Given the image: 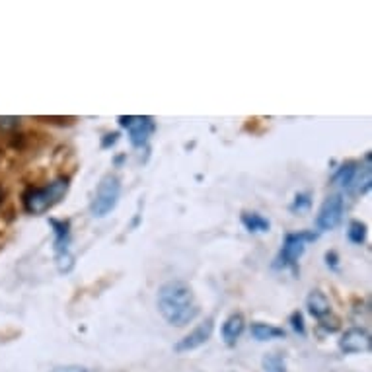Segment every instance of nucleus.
I'll return each mask as SVG.
<instances>
[{
	"label": "nucleus",
	"instance_id": "f257e3e1",
	"mask_svg": "<svg viewBox=\"0 0 372 372\" xmlns=\"http://www.w3.org/2000/svg\"><path fill=\"white\" fill-rule=\"evenodd\" d=\"M156 306H158L160 316L170 326H176V328H186L187 324H191L199 316V306H197L193 289L184 281L164 283L158 289Z\"/></svg>",
	"mask_w": 372,
	"mask_h": 372
},
{
	"label": "nucleus",
	"instance_id": "f03ea898",
	"mask_svg": "<svg viewBox=\"0 0 372 372\" xmlns=\"http://www.w3.org/2000/svg\"><path fill=\"white\" fill-rule=\"evenodd\" d=\"M69 189H71V177L67 176L55 177L47 186L26 187L21 193V207L33 217L45 215L47 211H51L55 205L61 203L69 193Z\"/></svg>",
	"mask_w": 372,
	"mask_h": 372
},
{
	"label": "nucleus",
	"instance_id": "7ed1b4c3",
	"mask_svg": "<svg viewBox=\"0 0 372 372\" xmlns=\"http://www.w3.org/2000/svg\"><path fill=\"white\" fill-rule=\"evenodd\" d=\"M318 236H320V234H318V232H314V230L287 232V234H285V238H283V244H281V249H279V254H277V258L273 259V269H279V271H283V269H289V271H292V275H294V277H299L300 258L304 256L306 246H308L310 242H316Z\"/></svg>",
	"mask_w": 372,
	"mask_h": 372
},
{
	"label": "nucleus",
	"instance_id": "20e7f679",
	"mask_svg": "<svg viewBox=\"0 0 372 372\" xmlns=\"http://www.w3.org/2000/svg\"><path fill=\"white\" fill-rule=\"evenodd\" d=\"M49 227L53 230V254H55V263L61 273H71L74 269V254L73 246V230H71V220L69 218H49Z\"/></svg>",
	"mask_w": 372,
	"mask_h": 372
},
{
	"label": "nucleus",
	"instance_id": "39448f33",
	"mask_svg": "<svg viewBox=\"0 0 372 372\" xmlns=\"http://www.w3.org/2000/svg\"><path fill=\"white\" fill-rule=\"evenodd\" d=\"M121 197V179L115 174H105L100 184L96 186L92 203H90V213L94 218L107 217L119 203Z\"/></svg>",
	"mask_w": 372,
	"mask_h": 372
},
{
	"label": "nucleus",
	"instance_id": "423d86ee",
	"mask_svg": "<svg viewBox=\"0 0 372 372\" xmlns=\"http://www.w3.org/2000/svg\"><path fill=\"white\" fill-rule=\"evenodd\" d=\"M117 123L129 134V143L134 148H146L150 136L156 133V121L152 115H119Z\"/></svg>",
	"mask_w": 372,
	"mask_h": 372
},
{
	"label": "nucleus",
	"instance_id": "0eeeda50",
	"mask_svg": "<svg viewBox=\"0 0 372 372\" xmlns=\"http://www.w3.org/2000/svg\"><path fill=\"white\" fill-rule=\"evenodd\" d=\"M343 213H345V199L342 193H331L324 199L316 215V228L320 232H330L342 224Z\"/></svg>",
	"mask_w": 372,
	"mask_h": 372
},
{
	"label": "nucleus",
	"instance_id": "6e6552de",
	"mask_svg": "<svg viewBox=\"0 0 372 372\" xmlns=\"http://www.w3.org/2000/svg\"><path fill=\"white\" fill-rule=\"evenodd\" d=\"M213 330H215V318L209 316L207 320L203 321V324H199L195 330L191 331V333H187L186 337H181V339L174 345V351L181 355V353L195 351L199 347H203V345L211 339Z\"/></svg>",
	"mask_w": 372,
	"mask_h": 372
},
{
	"label": "nucleus",
	"instance_id": "1a4fd4ad",
	"mask_svg": "<svg viewBox=\"0 0 372 372\" xmlns=\"http://www.w3.org/2000/svg\"><path fill=\"white\" fill-rule=\"evenodd\" d=\"M371 333L364 328H349L339 339V349L345 355H362L371 351Z\"/></svg>",
	"mask_w": 372,
	"mask_h": 372
},
{
	"label": "nucleus",
	"instance_id": "9d476101",
	"mask_svg": "<svg viewBox=\"0 0 372 372\" xmlns=\"http://www.w3.org/2000/svg\"><path fill=\"white\" fill-rule=\"evenodd\" d=\"M246 330V318H244V314H240V312H234V314H230L224 324H222V328H220V335H222V342L227 343V347H236V343L242 337V333Z\"/></svg>",
	"mask_w": 372,
	"mask_h": 372
},
{
	"label": "nucleus",
	"instance_id": "9b49d317",
	"mask_svg": "<svg viewBox=\"0 0 372 372\" xmlns=\"http://www.w3.org/2000/svg\"><path fill=\"white\" fill-rule=\"evenodd\" d=\"M306 308H308V314L312 318H316L318 321H324L331 316L330 299L320 289L310 290V294L306 296Z\"/></svg>",
	"mask_w": 372,
	"mask_h": 372
},
{
	"label": "nucleus",
	"instance_id": "f8f14e48",
	"mask_svg": "<svg viewBox=\"0 0 372 372\" xmlns=\"http://www.w3.org/2000/svg\"><path fill=\"white\" fill-rule=\"evenodd\" d=\"M359 172V162L357 160H345L343 164L335 168L333 176H331V184L333 186H339L342 189L351 191L353 184H355V177Z\"/></svg>",
	"mask_w": 372,
	"mask_h": 372
},
{
	"label": "nucleus",
	"instance_id": "ddd939ff",
	"mask_svg": "<svg viewBox=\"0 0 372 372\" xmlns=\"http://www.w3.org/2000/svg\"><path fill=\"white\" fill-rule=\"evenodd\" d=\"M371 150L364 154V160L362 164H359V172H357V177H355V184H353L351 191H355L357 195H366L371 191L372 187V168H371Z\"/></svg>",
	"mask_w": 372,
	"mask_h": 372
},
{
	"label": "nucleus",
	"instance_id": "4468645a",
	"mask_svg": "<svg viewBox=\"0 0 372 372\" xmlns=\"http://www.w3.org/2000/svg\"><path fill=\"white\" fill-rule=\"evenodd\" d=\"M249 333L256 342H275V339H285L287 337V331L277 326H271L265 321H254Z\"/></svg>",
	"mask_w": 372,
	"mask_h": 372
},
{
	"label": "nucleus",
	"instance_id": "2eb2a0df",
	"mask_svg": "<svg viewBox=\"0 0 372 372\" xmlns=\"http://www.w3.org/2000/svg\"><path fill=\"white\" fill-rule=\"evenodd\" d=\"M240 222H242V227L246 228L249 234H267L269 230H271L269 218L259 215L256 211H244L240 215Z\"/></svg>",
	"mask_w": 372,
	"mask_h": 372
},
{
	"label": "nucleus",
	"instance_id": "dca6fc26",
	"mask_svg": "<svg viewBox=\"0 0 372 372\" xmlns=\"http://www.w3.org/2000/svg\"><path fill=\"white\" fill-rule=\"evenodd\" d=\"M261 366L265 372H287V362H285V355L279 351H271L263 355L261 359Z\"/></svg>",
	"mask_w": 372,
	"mask_h": 372
},
{
	"label": "nucleus",
	"instance_id": "f3484780",
	"mask_svg": "<svg viewBox=\"0 0 372 372\" xmlns=\"http://www.w3.org/2000/svg\"><path fill=\"white\" fill-rule=\"evenodd\" d=\"M366 234H369V228L362 220H351L349 227H347V238L355 246H362L364 240H366Z\"/></svg>",
	"mask_w": 372,
	"mask_h": 372
},
{
	"label": "nucleus",
	"instance_id": "a211bd4d",
	"mask_svg": "<svg viewBox=\"0 0 372 372\" xmlns=\"http://www.w3.org/2000/svg\"><path fill=\"white\" fill-rule=\"evenodd\" d=\"M312 207V195L310 193H296L292 203L289 205V211L292 215H300L304 211H308Z\"/></svg>",
	"mask_w": 372,
	"mask_h": 372
},
{
	"label": "nucleus",
	"instance_id": "6ab92c4d",
	"mask_svg": "<svg viewBox=\"0 0 372 372\" xmlns=\"http://www.w3.org/2000/svg\"><path fill=\"white\" fill-rule=\"evenodd\" d=\"M289 324L294 333L299 335H306V321H304V314L300 310H294L289 316Z\"/></svg>",
	"mask_w": 372,
	"mask_h": 372
},
{
	"label": "nucleus",
	"instance_id": "aec40b11",
	"mask_svg": "<svg viewBox=\"0 0 372 372\" xmlns=\"http://www.w3.org/2000/svg\"><path fill=\"white\" fill-rule=\"evenodd\" d=\"M20 117H16V115H2L0 117V131H14V129H18L20 127Z\"/></svg>",
	"mask_w": 372,
	"mask_h": 372
},
{
	"label": "nucleus",
	"instance_id": "412c9836",
	"mask_svg": "<svg viewBox=\"0 0 372 372\" xmlns=\"http://www.w3.org/2000/svg\"><path fill=\"white\" fill-rule=\"evenodd\" d=\"M324 261H326V265H328L330 271H339V265H342L339 261H342V259H339V254H337L335 249L326 251V254H324Z\"/></svg>",
	"mask_w": 372,
	"mask_h": 372
},
{
	"label": "nucleus",
	"instance_id": "4be33fe9",
	"mask_svg": "<svg viewBox=\"0 0 372 372\" xmlns=\"http://www.w3.org/2000/svg\"><path fill=\"white\" fill-rule=\"evenodd\" d=\"M119 136H121V133H119V131H114V133H105L104 136H102L100 148H102V150H107V148L115 146L117 145V141H119Z\"/></svg>",
	"mask_w": 372,
	"mask_h": 372
},
{
	"label": "nucleus",
	"instance_id": "5701e85b",
	"mask_svg": "<svg viewBox=\"0 0 372 372\" xmlns=\"http://www.w3.org/2000/svg\"><path fill=\"white\" fill-rule=\"evenodd\" d=\"M43 121H51V123H59V125H71L74 121V117H39Z\"/></svg>",
	"mask_w": 372,
	"mask_h": 372
},
{
	"label": "nucleus",
	"instance_id": "b1692460",
	"mask_svg": "<svg viewBox=\"0 0 372 372\" xmlns=\"http://www.w3.org/2000/svg\"><path fill=\"white\" fill-rule=\"evenodd\" d=\"M51 372H88L84 366H78V364H69V366H57L53 369Z\"/></svg>",
	"mask_w": 372,
	"mask_h": 372
},
{
	"label": "nucleus",
	"instance_id": "393cba45",
	"mask_svg": "<svg viewBox=\"0 0 372 372\" xmlns=\"http://www.w3.org/2000/svg\"><path fill=\"white\" fill-rule=\"evenodd\" d=\"M123 160H125V154L117 156V158H115V166H121L123 164Z\"/></svg>",
	"mask_w": 372,
	"mask_h": 372
},
{
	"label": "nucleus",
	"instance_id": "a878e982",
	"mask_svg": "<svg viewBox=\"0 0 372 372\" xmlns=\"http://www.w3.org/2000/svg\"><path fill=\"white\" fill-rule=\"evenodd\" d=\"M2 199H4V189L0 187V203H2Z\"/></svg>",
	"mask_w": 372,
	"mask_h": 372
}]
</instances>
